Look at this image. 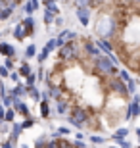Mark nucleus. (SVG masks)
<instances>
[{
	"instance_id": "1a4fd4ad",
	"label": "nucleus",
	"mask_w": 140,
	"mask_h": 148,
	"mask_svg": "<svg viewBox=\"0 0 140 148\" xmlns=\"http://www.w3.org/2000/svg\"><path fill=\"white\" fill-rule=\"evenodd\" d=\"M17 73H19L21 77H25V79H27V77L33 73V69H31V66H29L27 62H23L21 66H19V71H17Z\"/></svg>"
},
{
	"instance_id": "f03ea898",
	"label": "nucleus",
	"mask_w": 140,
	"mask_h": 148,
	"mask_svg": "<svg viewBox=\"0 0 140 148\" xmlns=\"http://www.w3.org/2000/svg\"><path fill=\"white\" fill-rule=\"evenodd\" d=\"M92 117H96V115H92V112L88 110V108H85V106H81V104H73L71 110H69V115H67V121L75 127L86 129V125H88V121H90Z\"/></svg>"
},
{
	"instance_id": "f3484780",
	"label": "nucleus",
	"mask_w": 140,
	"mask_h": 148,
	"mask_svg": "<svg viewBox=\"0 0 140 148\" xmlns=\"http://www.w3.org/2000/svg\"><path fill=\"white\" fill-rule=\"evenodd\" d=\"M35 81H37V75H35V73H31V75L25 79V87H35Z\"/></svg>"
},
{
	"instance_id": "6ab92c4d",
	"label": "nucleus",
	"mask_w": 140,
	"mask_h": 148,
	"mask_svg": "<svg viewBox=\"0 0 140 148\" xmlns=\"http://www.w3.org/2000/svg\"><path fill=\"white\" fill-rule=\"evenodd\" d=\"M14 14V8H6L4 12H2V16H0V19H8V17Z\"/></svg>"
},
{
	"instance_id": "9d476101",
	"label": "nucleus",
	"mask_w": 140,
	"mask_h": 148,
	"mask_svg": "<svg viewBox=\"0 0 140 148\" xmlns=\"http://www.w3.org/2000/svg\"><path fill=\"white\" fill-rule=\"evenodd\" d=\"M127 135H129V131H127L125 127H119L117 131L113 133V140H121V138H125Z\"/></svg>"
},
{
	"instance_id": "5701e85b",
	"label": "nucleus",
	"mask_w": 140,
	"mask_h": 148,
	"mask_svg": "<svg viewBox=\"0 0 140 148\" xmlns=\"http://www.w3.org/2000/svg\"><path fill=\"white\" fill-rule=\"evenodd\" d=\"M4 66L8 67V69H14V58H6V62H4Z\"/></svg>"
},
{
	"instance_id": "0eeeda50",
	"label": "nucleus",
	"mask_w": 140,
	"mask_h": 148,
	"mask_svg": "<svg viewBox=\"0 0 140 148\" xmlns=\"http://www.w3.org/2000/svg\"><path fill=\"white\" fill-rule=\"evenodd\" d=\"M10 94L14 96V98H19V96H23V94H27V87H25V85H16V87L10 90Z\"/></svg>"
},
{
	"instance_id": "b1692460",
	"label": "nucleus",
	"mask_w": 140,
	"mask_h": 148,
	"mask_svg": "<svg viewBox=\"0 0 140 148\" xmlns=\"http://www.w3.org/2000/svg\"><path fill=\"white\" fill-rule=\"evenodd\" d=\"M90 140H92L94 144H102L104 140H106V138H104V137H90Z\"/></svg>"
},
{
	"instance_id": "39448f33",
	"label": "nucleus",
	"mask_w": 140,
	"mask_h": 148,
	"mask_svg": "<svg viewBox=\"0 0 140 148\" xmlns=\"http://www.w3.org/2000/svg\"><path fill=\"white\" fill-rule=\"evenodd\" d=\"M23 29H25V33L27 35H33L35 33V19H33V16H25L23 17V21H21Z\"/></svg>"
},
{
	"instance_id": "393cba45",
	"label": "nucleus",
	"mask_w": 140,
	"mask_h": 148,
	"mask_svg": "<svg viewBox=\"0 0 140 148\" xmlns=\"http://www.w3.org/2000/svg\"><path fill=\"white\" fill-rule=\"evenodd\" d=\"M19 77H21V75H19L17 71H12V73H10V79H12V81H16V83L19 81Z\"/></svg>"
},
{
	"instance_id": "c85d7f7f",
	"label": "nucleus",
	"mask_w": 140,
	"mask_h": 148,
	"mask_svg": "<svg viewBox=\"0 0 140 148\" xmlns=\"http://www.w3.org/2000/svg\"><path fill=\"white\" fill-rule=\"evenodd\" d=\"M4 119H6V110L0 106V121H4Z\"/></svg>"
},
{
	"instance_id": "423d86ee",
	"label": "nucleus",
	"mask_w": 140,
	"mask_h": 148,
	"mask_svg": "<svg viewBox=\"0 0 140 148\" xmlns=\"http://www.w3.org/2000/svg\"><path fill=\"white\" fill-rule=\"evenodd\" d=\"M0 54H4L6 58H14L16 48H14V46H10L8 42H0Z\"/></svg>"
},
{
	"instance_id": "412c9836",
	"label": "nucleus",
	"mask_w": 140,
	"mask_h": 148,
	"mask_svg": "<svg viewBox=\"0 0 140 148\" xmlns=\"http://www.w3.org/2000/svg\"><path fill=\"white\" fill-rule=\"evenodd\" d=\"M21 125H23V129H27V127H33V125H35V119H31V117H27V119L23 121Z\"/></svg>"
},
{
	"instance_id": "f257e3e1",
	"label": "nucleus",
	"mask_w": 140,
	"mask_h": 148,
	"mask_svg": "<svg viewBox=\"0 0 140 148\" xmlns=\"http://www.w3.org/2000/svg\"><path fill=\"white\" fill-rule=\"evenodd\" d=\"M115 33L109 38L113 54L129 71L140 77V0H109Z\"/></svg>"
},
{
	"instance_id": "cd10ccee",
	"label": "nucleus",
	"mask_w": 140,
	"mask_h": 148,
	"mask_svg": "<svg viewBox=\"0 0 140 148\" xmlns=\"http://www.w3.org/2000/svg\"><path fill=\"white\" fill-rule=\"evenodd\" d=\"M8 8V4H6V0H0V16H2V12Z\"/></svg>"
},
{
	"instance_id": "dca6fc26",
	"label": "nucleus",
	"mask_w": 140,
	"mask_h": 148,
	"mask_svg": "<svg viewBox=\"0 0 140 148\" xmlns=\"http://www.w3.org/2000/svg\"><path fill=\"white\" fill-rule=\"evenodd\" d=\"M14 117H16V110H14V108H8V110H6V119L4 121L12 123V121H14Z\"/></svg>"
},
{
	"instance_id": "2eb2a0df",
	"label": "nucleus",
	"mask_w": 140,
	"mask_h": 148,
	"mask_svg": "<svg viewBox=\"0 0 140 148\" xmlns=\"http://www.w3.org/2000/svg\"><path fill=\"white\" fill-rule=\"evenodd\" d=\"M25 56H27V58H33V56H37V46H35V44H29L27 48H25Z\"/></svg>"
},
{
	"instance_id": "aec40b11",
	"label": "nucleus",
	"mask_w": 140,
	"mask_h": 148,
	"mask_svg": "<svg viewBox=\"0 0 140 148\" xmlns=\"http://www.w3.org/2000/svg\"><path fill=\"white\" fill-rule=\"evenodd\" d=\"M10 69H8V67L6 66H0V77H10Z\"/></svg>"
},
{
	"instance_id": "7ed1b4c3",
	"label": "nucleus",
	"mask_w": 140,
	"mask_h": 148,
	"mask_svg": "<svg viewBox=\"0 0 140 148\" xmlns=\"http://www.w3.org/2000/svg\"><path fill=\"white\" fill-rule=\"evenodd\" d=\"M56 48H58V42H56V38L48 40V42H46V46L42 48V52H40V54H37V60H38V64L42 66V62L46 60V58H48V54L52 52V50H56Z\"/></svg>"
},
{
	"instance_id": "9b49d317",
	"label": "nucleus",
	"mask_w": 140,
	"mask_h": 148,
	"mask_svg": "<svg viewBox=\"0 0 140 148\" xmlns=\"http://www.w3.org/2000/svg\"><path fill=\"white\" fill-rule=\"evenodd\" d=\"M40 115H42V117H50V106H48L46 100L40 102Z\"/></svg>"
},
{
	"instance_id": "2f4dec72",
	"label": "nucleus",
	"mask_w": 140,
	"mask_h": 148,
	"mask_svg": "<svg viewBox=\"0 0 140 148\" xmlns=\"http://www.w3.org/2000/svg\"><path fill=\"white\" fill-rule=\"evenodd\" d=\"M136 135H138V140H140V129H136Z\"/></svg>"
},
{
	"instance_id": "20e7f679",
	"label": "nucleus",
	"mask_w": 140,
	"mask_h": 148,
	"mask_svg": "<svg viewBox=\"0 0 140 148\" xmlns=\"http://www.w3.org/2000/svg\"><path fill=\"white\" fill-rule=\"evenodd\" d=\"M77 17H79V21L81 25L88 27V23H90V8H77Z\"/></svg>"
},
{
	"instance_id": "a211bd4d",
	"label": "nucleus",
	"mask_w": 140,
	"mask_h": 148,
	"mask_svg": "<svg viewBox=\"0 0 140 148\" xmlns=\"http://www.w3.org/2000/svg\"><path fill=\"white\" fill-rule=\"evenodd\" d=\"M54 19H56V16L52 14V12H48V10L44 12V21H46V23H52Z\"/></svg>"
},
{
	"instance_id": "bb28decb",
	"label": "nucleus",
	"mask_w": 140,
	"mask_h": 148,
	"mask_svg": "<svg viewBox=\"0 0 140 148\" xmlns=\"http://www.w3.org/2000/svg\"><path fill=\"white\" fill-rule=\"evenodd\" d=\"M117 143H119V146H121V148H130V144L127 143L125 138H121V140H117Z\"/></svg>"
},
{
	"instance_id": "a878e982",
	"label": "nucleus",
	"mask_w": 140,
	"mask_h": 148,
	"mask_svg": "<svg viewBox=\"0 0 140 148\" xmlns=\"http://www.w3.org/2000/svg\"><path fill=\"white\" fill-rule=\"evenodd\" d=\"M54 23H56V25H58V27H61V25H64V17H61V16H56Z\"/></svg>"
},
{
	"instance_id": "473e14b6",
	"label": "nucleus",
	"mask_w": 140,
	"mask_h": 148,
	"mask_svg": "<svg viewBox=\"0 0 140 148\" xmlns=\"http://www.w3.org/2000/svg\"><path fill=\"white\" fill-rule=\"evenodd\" d=\"M21 148H29V146H27V144H21Z\"/></svg>"
},
{
	"instance_id": "4468645a",
	"label": "nucleus",
	"mask_w": 140,
	"mask_h": 148,
	"mask_svg": "<svg viewBox=\"0 0 140 148\" xmlns=\"http://www.w3.org/2000/svg\"><path fill=\"white\" fill-rule=\"evenodd\" d=\"M23 12H25V16H33V12H35V8H33L31 0H27V2L23 4Z\"/></svg>"
},
{
	"instance_id": "6e6552de",
	"label": "nucleus",
	"mask_w": 140,
	"mask_h": 148,
	"mask_svg": "<svg viewBox=\"0 0 140 148\" xmlns=\"http://www.w3.org/2000/svg\"><path fill=\"white\" fill-rule=\"evenodd\" d=\"M14 37H16L17 40H23V38H27V33H25V29H23L21 23H19V25H16V29H14Z\"/></svg>"
},
{
	"instance_id": "7c9ffc66",
	"label": "nucleus",
	"mask_w": 140,
	"mask_h": 148,
	"mask_svg": "<svg viewBox=\"0 0 140 148\" xmlns=\"http://www.w3.org/2000/svg\"><path fill=\"white\" fill-rule=\"evenodd\" d=\"M31 4H33V8L37 10V8H38V0H31Z\"/></svg>"
},
{
	"instance_id": "4be33fe9",
	"label": "nucleus",
	"mask_w": 140,
	"mask_h": 148,
	"mask_svg": "<svg viewBox=\"0 0 140 148\" xmlns=\"http://www.w3.org/2000/svg\"><path fill=\"white\" fill-rule=\"evenodd\" d=\"M19 2H21V0H6V4H8V8H14V10L17 8V4H19Z\"/></svg>"
},
{
	"instance_id": "c756f323",
	"label": "nucleus",
	"mask_w": 140,
	"mask_h": 148,
	"mask_svg": "<svg viewBox=\"0 0 140 148\" xmlns=\"http://www.w3.org/2000/svg\"><path fill=\"white\" fill-rule=\"evenodd\" d=\"M0 96H6V87H4V83L0 85Z\"/></svg>"
},
{
	"instance_id": "f8f14e48",
	"label": "nucleus",
	"mask_w": 140,
	"mask_h": 148,
	"mask_svg": "<svg viewBox=\"0 0 140 148\" xmlns=\"http://www.w3.org/2000/svg\"><path fill=\"white\" fill-rule=\"evenodd\" d=\"M27 94L33 100H40V92L37 90V87H27Z\"/></svg>"
},
{
	"instance_id": "ddd939ff",
	"label": "nucleus",
	"mask_w": 140,
	"mask_h": 148,
	"mask_svg": "<svg viewBox=\"0 0 140 148\" xmlns=\"http://www.w3.org/2000/svg\"><path fill=\"white\" fill-rule=\"evenodd\" d=\"M77 8H92V0H73Z\"/></svg>"
},
{
	"instance_id": "72a5a7b5",
	"label": "nucleus",
	"mask_w": 140,
	"mask_h": 148,
	"mask_svg": "<svg viewBox=\"0 0 140 148\" xmlns=\"http://www.w3.org/2000/svg\"><path fill=\"white\" fill-rule=\"evenodd\" d=\"M109 148H119V146H109Z\"/></svg>"
}]
</instances>
